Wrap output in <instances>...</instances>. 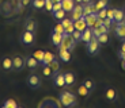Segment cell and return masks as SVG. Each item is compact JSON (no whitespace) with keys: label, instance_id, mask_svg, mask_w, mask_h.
<instances>
[{"label":"cell","instance_id":"obj_1","mask_svg":"<svg viewBox=\"0 0 125 108\" xmlns=\"http://www.w3.org/2000/svg\"><path fill=\"white\" fill-rule=\"evenodd\" d=\"M60 101L64 107H75L76 105V96L71 92H61L60 93Z\"/></svg>","mask_w":125,"mask_h":108},{"label":"cell","instance_id":"obj_2","mask_svg":"<svg viewBox=\"0 0 125 108\" xmlns=\"http://www.w3.org/2000/svg\"><path fill=\"white\" fill-rule=\"evenodd\" d=\"M76 45V39L72 37V34H65L62 37V41H61V45L59 47H62V49H68V50H72Z\"/></svg>","mask_w":125,"mask_h":108},{"label":"cell","instance_id":"obj_3","mask_svg":"<svg viewBox=\"0 0 125 108\" xmlns=\"http://www.w3.org/2000/svg\"><path fill=\"white\" fill-rule=\"evenodd\" d=\"M71 18L72 20H78V19L83 18V6H80V4L75 6V8L72 9L71 12Z\"/></svg>","mask_w":125,"mask_h":108},{"label":"cell","instance_id":"obj_4","mask_svg":"<svg viewBox=\"0 0 125 108\" xmlns=\"http://www.w3.org/2000/svg\"><path fill=\"white\" fill-rule=\"evenodd\" d=\"M21 39H22V42L25 43V45H31V43L34 42V33L26 30L22 34V38H21Z\"/></svg>","mask_w":125,"mask_h":108},{"label":"cell","instance_id":"obj_5","mask_svg":"<svg viewBox=\"0 0 125 108\" xmlns=\"http://www.w3.org/2000/svg\"><path fill=\"white\" fill-rule=\"evenodd\" d=\"M73 26H75V30H79V31H82V33H83V31L88 27L87 23H86L84 16H83V18H80V19H78V20H73Z\"/></svg>","mask_w":125,"mask_h":108},{"label":"cell","instance_id":"obj_6","mask_svg":"<svg viewBox=\"0 0 125 108\" xmlns=\"http://www.w3.org/2000/svg\"><path fill=\"white\" fill-rule=\"evenodd\" d=\"M59 56H60V58H61V61L69 62V61H71V50L59 47Z\"/></svg>","mask_w":125,"mask_h":108},{"label":"cell","instance_id":"obj_7","mask_svg":"<svg viewBox=\"0 0 125 108\" xmlns=\"http://www.w3.org/2000/svg\"><path fill=\"white\" fill-rule=\"evenodd\" d=\"M116 34L118 38L125 41V22H118L117 23V27H116Z\"/></svg>","mask_w":125,"mask_h":108},{"label":"cell","instance_id":"obj_8","mask_svg":"<svg viewBox=\"0 0 125 108\" xmlns=\"http://www.w3.org/2000/svg\"><path fill=\"white\" fill-rule=\"evenodd\" d=\"M27 84L31 86V88H38V86L41 85V80H40V77L38 76H35V74H31V76H29V78H27Z\"/></svg>","mask_w":125,"mask_h":108},{"label":"cell","instance_id":"obj_9","mask_svg":"<svg viewBox=\"0 0 125 108\" xmlns=\"http://www.w3.org/2000/svg\"><path fill=\"white\" fill-rule=\"evenodd\" d=\"M93 37H94V33H93V28L91 27H87L83 33H82V41L86 42V43L90 42V41L93 39Z\"/></svg>","mask_w":125,"mask_h":108},{"label":"cell","instance_id":"obj_10","mask_svg":"<svg viewBox=\"0 0 125 108\" xmlns=\"http://www.w3.org/2000/svg\"><path fill=\"white\" fill-rule=\"evenodd\" d=\"M98 46H99V41H98V38L97 37H93V39L88 42V45H87V47H88V51L93 54V53H95L98 50Z\"/></svg>","mask_w":125,"mask_h":108},{"label":"cell","instance_id":"obj_11","mask_svg":"<svg viewBox=\"0 0 125 108\" xmlns=\"http://www.w3.org/2000/svg\"><path fill=\"white\" fill-rule=\"evenodd\" d=\"M61 4L65 12H72V9L75 8V0H62Z\"/></svg>","mask_w":125,"mask_h":108},{"label":"cell","instance_id":"obj_12","mask_svg":"<svg viewBox=\"0 0 125 108\" xmlns=\"http://www.w3.org/2000/svg\"><path fill=\"white\" fill-rule=\"evenodd\" d=\"M62 37H64V34H60V33H57V31L53 30V33H52V43H53L54 46L59 47L60 45H61Z\"/></svg>","mask_w":125,"mask_h":108},{"label":"cell","instance_id":"obj_13","mask_svg":"<svg viewBox=\"0 0 125 108\" xmlns=\"http://www.w3.org/2000/svg\"><path fill=\"white\" fill-rule=\"evenodd\" d=\"M23 64H26V61L22 58V57L16 56L15 58L12 59V68L15 69V70H21V69L23 68Z\"/></svg>","mask_w":125,"mask_h":108},{"label":"cell","instance_id":"obj_14","mask_svg":"<svg viewBox=\"0 0 125 108\" xmlns=\"http://www.w3.org/2000/svg\"><path fill=\"white\" fill-rule=\"evenodd\" d=\"M84 19H86V23H87L88 27L93 28L94 25H95V22H97V19H98V14H90V15L84 16Z\"/></svg>","mask_w":125,"mask_h":108},{"label":"cell","instance_id":"obj_15","mask_svg":"<svg viewBox=\"0 0 125 108\" xmlns=\"http://www.w3.org/2000/svg\"><path fill=\"white\" fill-rule=\"evenodd\" d=\"M54 84H56L57 86H64V85H67V83H65V76H64V74H61V73L56 74V77H54Z\"/></svg>","mask_w":125,"mask_h":108},{"label":"cell","instance_id":"obj_16","mask_svg":"<svg viewBox=\"0 0 125 108\" xmlns=\"http://www.w3.org/2000/svg\"><path fill=\"white\" fill-rule=\"evenodd\" d=\"M53 59H56V56H54L52 51H45V57L44 61H42V65H48L49 62H52Z\"/></svg>","mask_w":125,"mask_h":108},{"label":"cell","instance_id":"obj_17","mask_svg":"<svg viewBox=\"0 0 125 108\" xmlns=\"http://www.w3.org/2000/svg\"><path fill=\"white\" fill-rule=\"evenodd\" d=\"M38 65V61L34 58V57H29V58H26V66H27L29 69H35Z\"/></svg>","mask_w":125,"mask_h":108},{"label":"cell","instance_id":"obj_18","mask_svg":"<svg viewBox=\"0 0 125 108\" xmlns=\"http://www.w3.org/2000/svg\"><path fill=\"white\" fill-rule=\"evenodd\" d=\"M124 16H125V12H124V9H116V14H114V22H122L124 20Z\"/></svg>","mask_w":125,"mask_h":108},{"label":"cell","instance_id":"obj_19","mask_svg":"<svg viewBox=\"0 0 125 108\" xmlns=\"http://www.w3.org/2000/svg\"><path fill=\"white\" fill-rule=\"evenodd\" d=\"M25 27H26V30H27V31H33V33H34V31H35V28H37V25H35V22H34V20H31V19H29V20L26 22Z\"/></svg>","mask_w":125,"mask_h":108},{"label":"cell","instance_id":"obj_20","mask_svg":"<svg viewBox=\"0 0 125 108\" xmlns=\"http://www.w3.org/2000/svg\"><path fill=\"white\" fill-rule=\"evenodd\" d=\"M88 93H90V89H88L84 84H83V85H80L78 88V95H80V96H83V97H84V96H88Z\"/></svg>","mask_w":125,"mask_h":108},{"label":"cell","instance_id":"obj_21","mask_svg":"<svg viewBox=\"0 0 125 108\" xmlns=\"http://www.w3.org/2000/svg\"><path fill=\"white\" fill-rule=\"evenodd\" d=\"M64 76H65V83H67V85H72V84L75 83V76H73V73L68 72V73H64Z\"/></svg>","mask_w":125,"mask_h":108},{"label":"cell","instance_id":"obj_22","mask_svg":"<svg viewBox=\"0 0 125 108\" xmlns=\"http://www.w3.org/2000/svg\"><path fill=\"white\" fill-rule=\"evenodd\" d=\"M1 66H3L4 70L11 69V68H12V59H11V58H4L3 62H1Z\"/></svg>","mask_w":125,"mask_h":108},{"label":"cell","instance_id":"obj_23","mask_svg":"<svg viewBox=\"0 0 125 108\" xmlns=\"http://www.w3.org/2000/svg\"><path fill=\"white\" fill-rule=\"evenodd\" d=\"M33 57H34V58L37 59L38 62H41V64H42V61H44V57H45V51H42V50H37V51L33 54Z\"/></svg>","mask_w":125,"mask_h":108},{"label":"cell","instance_id":"obj_24","mask_svg":"<svg viewBox=\"0 0 125 108\" xmlns=\"http://www.w3.org/2000/svg\"><path fill=\"white\" fill-rule=\"evenodd\" d=\"M3 107L4 108H16V107H18V104H16V101L14 99H8V100L4 101Z\"/></svg>","mask_w":125,"mask_h":108},{"label":"cell","instance_id":"obj_25","mask_svg":"<svg viewBox=\"0 0 125 108\" xmlns=\"http://www.w3.org/2000/svg\"><path fill=\"white\" fill-rule=\"evenodd\" d=\"M42 73H44L45 77H52V74L54 73L53 69L50 68L49 65H44V70H42Z\"/></svg>","mask_w":125,"mask_h":108},{"label":"cell","instance_id":"obj_26","mask_svg":"<svg viewBox=\"0 0 125 108\" xmlns=\"http://www.w3.org/2000/svg\"><path fill=\"white\" fill-rule=\"evenodd\" d=\"M52 14H53V16H54V18H56V19H60V20H62V19H64V18H65V11H64V9H59V11H56V12H52Z\"/></svg>","mask_w":125,"mask_h":108},{"label":"cell","instance_id":"obj_27","mask_svg":"<svg viewBox=\"0 0 125 108\" xmlns=\"http://www.w3.org/2000/svg\"><path fill=\"white\" fill-rule=\"evenodd\" d=\"M106 99H109V100H114V99H116V91L112 89V88H109V89L106 91Z\"/></svg>","mask_w":125,"mask_h":108},{"label":"cell","instance_id":"obj_28","mask_svg":"<svg viewBox=\"0 0 125 108\" xmlns=\"http://www.w3.org/2000/svg\"><path fill=\"white\" fill-rule=\"evenodd\" d=\"M107 3H109V0H99V1L95 4V7H97V9L99 11V9H102V8H106Z\"/></svg>","mask_w":125,"mask_h":108},{"label":"cell","instance_id":"obj_29","mask_svg":"<svg viewBox=\"0 0 125 108\" xmlns=\"http://www.w3.org/2000/svg\"><path fill=\"white\" fill-rule=\"evenodd\" d=\"M48 65H49V66H50L52 69H53V72H54V73H56V72L60 69V65H59V62H57L56 59H53V61H52V62H49Z\"/></svg>","mask_w":125,"mask_h":108},{"label":"cell","instance_id":"obj_30","mask_svg":"<svg viewBox=\"0 0 125 108\" xmlns=\"http://www.w3.org/2000/svg\"><path fill=\"white\" fill-rule=\"evenodd\" d=\"M33 6L35 8H42L45 7V0H33Z\"/></svg>","mask_w":125,"mask_h":108},{"label":"cell","instance_id":"obj_31","mask_svg":"<svg viewBox=\"0 0 125 108\" xmlns=\"http://www.w3.org/2000/svg\"><path fill=\"white\" fill-rule=\"evenodd\" d=\"M53 30L57 31V33H60V34H65V28H64V26H62L61 23H57V25L54 26Z\"/></svg>","mask_w":125,"mask_h":108},{"label":"cell","instance_id":"obj_32","mask_svg":"<svg viewBox=\"0 0 125 108\" xmlns=\"http://www.w3.org/2000/svg\"><path fill=\"white\" fill-rule=\"evenodd\" d=\"M98 41H99V43H106L107 39H109V37H107V33H103V34H101L99 37H97Z\"/></svg>","mask_w":125,"mask_h":108},{"label":"cell","instance_id":"obj_33","mask_svg":"<svg viewBox=\"0 0 125 108\" xmlns=\"http://www.w3.org/2000/svg\"><path fill=\"white\" fill-rule=\"evenodd\" d=\"M45 8L52 12V9H53V0H45Z\"/></svg>","mask_w":125,"mask_h":108},{"label":"cell","instance_id":"obj_34","mask_svg":"<svg viewBox=\"0 0 125 108\" xmlns=\"http://www.w3.org/2000/svg\"><path fill=\"white\" fill-rule=\"evenodd\" d=\"M98 16H99V18H102V19L107 18V8L99 9V11H98Z\"/></svg>","mask_w":125,"mask_h":108},{"label":"cell","instance_id":"obj_35","mask_svg":"<svg viewBox=\"0 0 125 108\" xmlns=\"http://www.w3.org/2000/svg\"><path fill=\"white\" fill-rule=\"evenodd\" d=\"M72 23H73V20H72V19H65V18H64V19L61 20V25L64 26V28H67L68 26H71Z\"/></svg>","mask_w":125,"mask_h":108},{"label":"cell","instance_id":"obj_36","mask_svg":"<svg viewBox=\"0 0 125 108\" xmlns=\"http://www.w3.org/2000/svg\"><path fill=\"white\" fill-rule=\"evenodd\" d=\"M114 14H116V9H113V8H109V9H107V18L112 19L113 22H114Z\"/></svg>","mask_w":125,"mask_h":108},{"label":"cell","instance_id":"obj_37","mask_svg":"<svg viewBox=\"0 0 125 108\" xmlns=\"http://www.w3.org/2000/svg\"><path fill=\"white\" fill-rule=\"evenodd\" d=\"M72 37L75 38L76 41L82 39V31H79V30H75V31H73V33H72Z\"/></svg>","mask_w":125,"mask_h":108},{"label":"cell","instance_id":"obj_38","mask_svg":"<svg viewBox=\"0 0 125 108\" xmlns=\"http://www.w3.org/2000/svg\"><path fill=\"white\" fill-rule=\"evenodd\" d=\"M62 8V4L61 1H59V3H53V9H52V12H56V11H59V9Z\"/></svg>","mask_w":125,"mask_h":108},{"label":"cell","instance_id":"obj_39","mask_svg":"<svg viewBox=\"0 0 125 108\" xmlns=\"http://www.w3.org/2000/svg\"><path fill=\"white\" fill-rule=\"evenodd\" d=\"M73 31H75V26H73V23H72L71 26H68V27L65 28V34H72ZM65 34H64V35H65Z\"/></svg>","mask_w":125,"mask_h":108},{"label":"cell","instance_id":"obj_40","mask_svg":"<svg viewBox=\"0 0 125 108\" xmlns=\"http://www.w3.org/2000/svg\"><path fill=\"white\" fill-rule=\"evenodd\" d=\"M112 19H109V18H105V19H103V25H105V26H106V27L107 28H110V26H112Z\"/></svg>","mask_w":125,"mask_h":108},{"label":"cell","instance_id":"obj_41","mask_svg":"<svg viewBox=\"0 0 125 108\" xmlns=\"http://www.w3.org/2000/svg\"><path fill=\"white\" fill-rule=\"evenodd\" d=\"M102 25H103V19L98 16V19H97V22H95V25H94V27H101ZM94 27H93V28H94Z\"/></svg>","mask_w":125,"mask_h":108},{"label":"cell","instance_id":"obj_42","mask_svg":"<svg viewBox=\"0 0 125 108\" xmlns=\"http://www.w3.org/2000/svg\"><path fill=\"white\" fill-rule=\"evenodd\" d=\"M84 85L86 86H87V88H88V89H93V86H94V84H93V81H90V80H86L84 81Z\"/></svg>","mask_w":125,"mask_h":108},{"label":"cell","instance_id":"obj_43","mask_svg":"<svg viewBox=\"0 0 125 108\" xmlns=\"http://www.w3.org/2000/svg\"><path fill=\"white\" fill-rule=\"evenodd\" d=\"M118 56H120V59H121V61H125V51H120Z\"/></svg>","mask_w":125,"mask_h":108},{"label":"cell","instance_id":"obj_44","mask_svg":"<svg viewBox=\"0 0 125 108\" xmlns=\"http://www.w3.org/2000/svg\"><path fill=\"white\" fill-rule=\"evenodd\" d=\"M30 3V0H22V6H27Z\"/></svg>","mask_w":125,"mask_h":108},{"label":"cell","instance_id":"obj_45","mask_svg":"<svg viewBox=\"0 0 125 108\" xmlns=\"http://www.w3.org/2000/svg\"><path fill=\"white\" fill-rule=\"evenodd\" d=\"M120 51H125V42L121 45V50H120Z\"/></svg>","mask_w":125,"mask_h":108},{"label":"cell","instance_id":"obj_46","mask_svg":"<svg viewBox=\"0 0 125 108\" xmlns=\"http://www.w3.org/2000/svg\"><path fill=\"white\" fill-rule=\"evenodd\" d=\"M90 1H91V0H83V3H84V4H88Z\"/></svg>","mask_w":125,"mask_h":108},{"label":"cell","instance_id":"obj_47","mask_svg":"<svg viewBox=\"0 0 125 108\" xmlns=\"http://www.w3.org/2000/svg\"><path fill=\"white\" fill-rule=\"evenodd\" d=\"M122 69L125 70V61H122Z\"/></svg>","mask_w":125,"mask_h":108},{"label":"cell","instance_id":"obj_48","mask_svg":"<svg viewBox=\"0 0 125 108\" xmlns=\"http://www.w3.org/2000/svg\"><path fill=\"white\" fill-rule=\"evenodd\" d=\"M59 1H62V0H53V3H59Z\"/></svg>","mask_w":125,"mask_h":108},{"label":"cell","instance_id":"obj_49","mask_svg":"<svg viewBox=\"0 0 125 108\" xmlns=\"http://www.w3.org/2000/svg\"><path fill=\"white\" fill-rule=\"evenodd\" d=\"M75 1H78V3H83V0H75Z\"/></svg>","mask_w":125,"mask_h":108},{"label":"cell","instance_id":"obj_50","mask_svg":"<svg viewBox=\"0 0 125 108\" xmlns=\"http://www.w3.org/2000/svg\"><path fill=\"white\" fill-rule=\"evenodd\" d=\"M124 12H125V7H124Z\"/></svg>","mask_w":125,"mask_h":108}]
</instances>
